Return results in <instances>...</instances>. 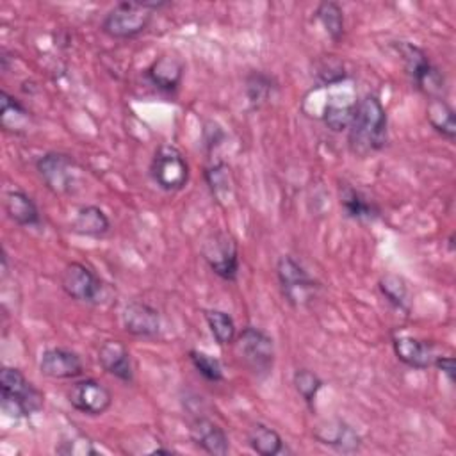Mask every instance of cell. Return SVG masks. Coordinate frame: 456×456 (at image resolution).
Masks as SVG:
<instances>
[{
    "mask_svg": "<svg viewBox=\"0 0 456 456\" xmlns=\"http://www.w3.org/2000/svg\"><path fill=\"white\" fill-rule=\"evenodd\" d=\"M388 142V114L381 100L367 93L353 105L347 126V146L358 157L381 151Z\"/></svg>",
    "mask_w": 456,
    "mask_h": 456,
    "instance_id": "cell-1",
    "label": "cell"
},
{
    "mask_svg": "<svg viewBox=\"0 0 456 456\" xmlns=\"http://www.w3.org/2000/svg\"><path fill=\"white\" fill-rule=\"evenodd\" d=\"M0 390L2 411L12 419L32 417L45 406V394L16 367H2Z\"/></svg>",
    "mask_w": 456,
    "mask_h": 456,
    "instance_id": "cell-2",
    "label": "cell"
},
{
    "mask_svg": "<svg viewBox=\"0 0 456 456\" xmlns=\"http://www.w3.org/2000/svg\"><path fill=\"white\" fill-rule=\"evenodd\" d=\"M401 57L411 84L428 98H445L447 80L444 71L429 59L428 52L408 41L392 43Z\"/></svg>",
    "mask_w": 456,
    "mask_h": 456,
    "instance_id": "cell-3",
    "label": "cell"
},
{
    "mask_svg": "<svg viewBox=\"0 0 456 456\" xmlns=\"http://www.w3.org/2000/svg\"><path fill=\"white\" fill-rule=\"evenodd\" d=\"M155 11L148 2L125 0L109 9L102 20V32L112 39H134L148 30Z\"/></svg>",
    "mask_w": 456,
    "mask_h": 456,
    "instance_id": "cell-4",
    "label": "cell"
},
{
    "mask_svg": "<svg viewBox=\"0 0 456 456\" xmlns=\"http://www.w3.org/2000/svg\"><path fill=\"white\" fill-rule=\"evenodd\" d=\"M237 354L242 365L258 379L267 378L274 369L276 349L273 337L256 326H244L235 338Z\"/></svg>",
    "mask_w": 456,
    "mask_h": 456,
    "instance_id": "cell-5",
    "label": "cell"
},
{
    "mask_svg": "<svg viewBox=\"0 0 456 456\" xmlns=\"http://www.w3.org/2000/svg\"><path fill=\"white\" fill-rule=\"evenodd\" d=\"M45 187L59 196L73 194L82 182V166L68 153L46 151L34 162Z\"/></svg>",
    "mask_w": 456,
    "mask_h": 456,
    "instance_id": "cell-6",
    "label": "cell"
},
{
    "mask_svg": "<svg viewBox=\"0 0 456 456\" xmlns=\"http://www.w3.org/2000/svg\"><path fill=\"white\" fill-rule=\"evenodd\" d=\"M150 176L164 192H178L189 183L191 167L180 148L160 144L150 162Z\"/></svg>",
    "mask_w": 456,
    "mask_h": 456,
    "instance_id": "cell-7",
    "label": "cell"
},
{
    "mask_svg": "<svg viewBox=\"0 0 456 456\" xmlns=\"http://www.w3.org/2000/svg\"><path fill=\"white\" fill-rule=\"evenodd\" d=\"M201 256L210 271L224 281H235L239 278L240 258L239 244L235 237L226 230L210 232L201 242Z\"/></svg>",
    "mask_w": 456,
    "mask_h": 456,
    "instance_id": "cell-8",
    "label": "cell"
},
{
    "mask_svg": "<svg viewBox=\"0 0 456 456\" xmlns=\"http://www.w3.org/2000/svg\"><path fill=\"white\" fill-rule=\"evenodd\" d=\"M276 276L285 301L294 308L306 306L319 290V283L290 255H281L278 258Z\"/></svg>",
    "mask_w": 456,
    "mask_h": 456,
    "instance_id": "cell-9",
    "label": "cell"
},
{
    "mask_svg": "<svg viewBox=\"0 0 456 456\" xmlns=\"http://www.w3.org/2000/svg\"><path fill=\"white\" fill-rule=\"evenodd\" d=\"M59 283L68 297L86 305H100L107 294V283L82 262L66 264Z\"/></svg>",
    "mask_w": 456,
    "mask_h": 456,
    "instance_id": "cell-10",
    "label": "cell"
},
{
    "mask_svg": "<svg viewBox=\"0 0 456 456\" xmlns=\"http://www.w3.org/2000/svg\"><path fill=\"white\" fill-rule=\"evenodd\" d=\"M68 403L89 417L103 415L112 404V392L94 378H82L68 388Z\"/></svg>",
    "mask_w": 456,
    "mask_h": 456,
    "instance_id": "cell-11",
    "label": "cell"
},
{
    "mask_svg": "<svg viewBox=\"0 0 456 456\" xmlns=\"http://www.w3.org/2000/svg\"><path fill=\"white\" fill-rule=\"evenodd\" d=\"M123 330L139 338H153L160 333L162 319L155 306L146 301H128L121 310Z\"/></svg>",
    "mask_w": 456,
    "mask_h": 456,
    "instance_id": "cell-12",
    "label": "cell"
},
{
    "mask_svg": "<svg viewBox=\"0 0 456 456\" xmlns=\"http://www.w3.org/2000/svg\"><path fill=\"white\" fill-rule=\"evenodd\" d=\"M37 369L50 379H75L84 372V362L80 354L68 347L43 349L37 360Z\"/></svg>",
    "mask_w": 456,
    "mask_h": 456,
    "instance_id": "cell-13",
    "label": "cell"
},
{
    "mask_svg": "<svg viewBox=\"0 0 456 456\" xmlns=\"http://www.w3.org/2000/svg\"><path fill=\"white\" fill-rule=\"evenodd\" d=\"M312 435L319 444L328 445L337 452L353 454L358 452L362 447V436L351 424L342 419H330L319 422L314 428Z\"/></svg>",
    "mask_w": 456,
    "mask_h": 456,
    "instance_id": "cell-14",
    "label": "cell"
},
{
    "mask_svg": "<svg viewBox=\"0 0 456 456\" xmlns=\"http://www.w3.org/2000/svg\"><path fill=\"white\" fill-rule=\"evenodd\" d=\"M191 442L207 454L224 456L230 451V440L226 431L212 419L198 415L189 424Z\"/></svg>",
    "mask_w": 456,
    "mask_h": 456,
    "instance_id": "cell-15",
    "label": "cell"
},
{
    "mask_svg": "<svg viewBox=\"0 0 456 456\" xmlns=\"http://www.w3.org/2000/svg\"><path fill=\"white\" fill-rule=\"evenodd\" d=\"M185 73V64L173 53L159 55L144 71L148 82L160 93L173 94L178 91Z\"/></svg>",
    "mask_w": 456,
    "mask_h": 456,
    "instance_id": "cell-16",
    "label": "cell"
},
{
    "mask_svg": "<svg viewBox=\"0 0 456 456\" xmlns=\"http://www.w3.org/2000/svg\"><path fill=\"white\" fill-rule=\"evenodd\" d=\"M338 203H340L342 214L347 219H353L358 223H372L381 217L379 205L372 198H369L363 191L356 189L347 182H342L338 185Z\"/></svg>",
    "mask_w": 456,
    "mask_h": 456,
    "instance_id": "cell-17",
    "label": "cell"
},
{
    "mask_svg": "<svg viewBox=\"0 0 456 456\" xmlns=\"http://www.w3.org/2000/svg\"><path fill=\"white\" fill-rule=\"evenodd\" d=\"M100 367L123 383L134 381V363L128 347L121 340H105L98 347Z\"/></svg>",
    "mask_w": 456,
    "mask_h": 456,
    "instance_id": "cell-18",
    "label": "cell"
},
{
    "mask_svg": "<svg viewBox=\"0 0 456 456\" xmlns=\"http://www.w3.org/2000/svg\"><path fill=\"white\" fill-rule=\"evenodd\" d=\"M392 347H394V354L397 356L399 362H403L404 365L417 369V370H424V369L431 367L433 360L436 356L431 342L417 338V337H410V335L395 337L392 340Z\"/></svg>",
    "mask_w": 456,
    "mask_h": 456,
    "instance_id": "cell-19",
    "label": "cell"
},
{
    "mask_svg": "<svg viewBox=\"0 0 456 456\" xmlns=\"http://www.w3.org/2000/svg\"><path fill=\"white\" fill-rule=\"evenodd\" d=\"M4 212L18 226H39L41 212L32 196L21 189H7L4 192Z\"/></svg>",
    "mask_w": 456,
    "mask_h": 456,
    "instance_id": "cell-20",
    "label": "cell"
},
{
    "mask_svg": "<svg viewBox=\"0 0 456 456\" xmlns=\"http://www.w3.org/2000/svg\"><path fill=\"white\" fill-rule=\"evenodd\" d=\"M32 123V112L5 89L0 91V128L12 135H23Z\"/></svg>",
    "mask_w": 456,
    "mask_h": 456,
    "instance_id": "cell-21",
    "label": "cell"
},
{
    "mask_svg": "<svg viewBox=\"0 0 456 456\" xmlns=\"http://www.w3.org/2000/svg\"><path fill=\"white\" fill-rule=\"evenodd\" d=\"M69 230L82 237L100 239L109 233L110 230V219L109 216L96 205H82L77 208Z\"/></svg>",
    "mask_w": 456,
    "mask_h": 456,
    "instance_id": "cell-22",
    "label": "cell"
},
{
    "mask_svg": "<svg viewBox=\"0 0 456 456\" xmlns=\"http://www.w3.org/2000/svg\"><path fill=\"white\" fill-rule=\"evenodd\" d=\"M248 445L251 447L253 452L260 456H280V454H290L292 451L289 449L287 442L281 438V435L264 424V422H255L249 431H248Z\"/></svg>",
    "mask_w": 456,
    "mask_h": 456,
    "instance_id": "cell-23",
    "label": "cell"
},
{
    "mask_svg": "<svg viewBox=\"0 0 456 456\" xmlns=\"http://www.w3.org/2000/svg\"><path fill=\"white\" fill-rule=\"evenodd\" d=\"M244 93L249 107L256 110L267 105L276 96L278 82L273 75L262 69H253L244 77Z\"/></svg>",
    "mask_w": 456,
    "mask_h": 456,
    "instance_id": "cell-24",
    "label": "cell"
},
{
    "mask_svg": "<svg viewBox=\"0 0 456 456\" xmlns=\"http://www.w3.org/2000/svg\"><path fill=\"white\" fill-rule=\"evenodd\" d=\"M426 119L429 126L447 141L456 137V114L445 98H429L426 105Z\"/></svg>",
    "mask_w": 456,
    "mask_h": 456,
    "instance_id": "cell-25",
    "label": "cell"
},
{
    "mask_svg": "<svg viewBox=\"0 0 456 456\" xmlns=\"http://www.w3.org/2000/svg\"><path fill=\"white\" fill-rule=\"evenodd\" d=\"M203 319L219 346H232L237 338V324L233 317L219 308H203Z\"/></svg>",
    "mask_w": 456,
    "mask_h": 456,
    "instance_id": "cell-26",
    "label": "cell"
},
{
    "mask_svg": "<svg viewBox=\"0 0 456 456\" xmlns=\"http://www.w3.org/2000/svg\"><path fill=\"white\" fill-rule=\"evenodd\" d=\"M314 16L333 43L342 41L344 32H346V21H344V11H342L340 4L331 2V0L321 2L315 7Z\"/></svg>",
    "mask_w": 456,
    "mask_h": 456,
    "instance_id": "cell-27",
    "label": "cell"
},
{
    "mask_svg": "<svg viewBox=\"0 0 456 456\" xmlns=\"http://www.w3.org/2000/svg\"><path fill=\"white\" fill-rule=\"evenodd\" d=\"M378 289L387 303H390L394 308L406 314L410 312V289L403 276L395 273H387L379 278Z\"/></svg>",
    "mask_w": 456,
    "mask_h": 456,
    "instance_id": "cell-28",
    "label": "cell"
},
{
    "mask_svg": "<svg viewBox=\"0 0 456 456\" xmlns=\"http://www.w3.org/2000/svg\"><path fill=\"white\" fill-rule=\"evenodd\" d=\"M292 385H294L296 392L299 394V397L305 401V404H306L308 408H314L315 399H317L319 392H321L322 387H324V381H322V378H321L317 372L301 367V369H296V370H294V374H292Z\"/></svg>",
    "mask_w": 456,
    "mask_h": 456,
    "instance_id": "cell-29",
    "label": "cell"
},
{
    "mask_svg": "<svg viewBox=\"0 0 456 456\" xmlns=\"http://www.w3.org/2000/svg\"><path fill=\"white\" fill-rule=\"evenodd\" d=\"M205 180L208 183V189L212 196L219 203L226 201L232 196V178H230V167L224 162H216L205 167Z\"/></svg>",
    "mask_w": 456,
    "mask_h": 456,
    "instance_id": "cell-30",
    "label": "cell"
},
{
    "mask_svg": "<svg viewBox=\"0 0 456 456\" xmlns=\"http://www.w3.org/2000/svg\"><path fill=\"white\" fill-rule=\"evenodd\" d=\"M187 356H189V362L192 363V367L196 369V372L200 376H203L207 381L219 383L224 379V370H223L219 358H216L205 351H200V349H191Z\"/></svg>",
    "mask_w": 456,
    "mask_h": 456,
    "instance_id": "cell-31",
    "label": "cell"
},
{
    "mask_svg": "<svg viewBox=\"0 0 456 456\" xmlns=\"http://www.w3.org/2000/svg\"><path fill=\"white\" fill-rule=\"evenodd\" d=\"M353 103H337V102H328L322 112V123L335 134L346 132L351 121V114H353Z\"/></svg>",
    "mask_w": 456,
    "mask_h": 456,
    "instance_id": "cell-32",
    "label": "cell"
},
{
    "mask_svg": "<svg viewBox=\"0 0 456 456\" xmlns=\"http://www.w3.org/2000/svg\"><path fill=\"white\" fill-rule=\"evenodd\" d=\"M55 452L62 456H94L100 454V451L94 447L91 438L86 435H71L68 438H62L55 445Z\"/></svg>",
    "mask_w": 456,
    "mask_h": 456,
    "instance_id": "cell-33",
    "label": "cell"
},
{
    "mask_svg": "<svg viewBox=\"0 0 456 456\" xmlns=\"http://www.w3.org/2000/svg\"><path fill=\"white\" fill-rule=\"evenodd\" d=\"M315 77H317L319 84H322V86H335V84H340L347 78V71H346V68L340 61H337L333 57H328L317 68Z\"/></svg>",
    "mask_w": 456,
    "mask_h": 456,
    "instance_id": "cell-34",
    "label": "cell"
},
{
    "mask_svg": "<svg viewBox=\"0 0 456 456\" xmlns=\"http://www.w3.org/2000/svg\"><path fill=\"white\" fill-rule=\"evenodd\" d=\"M433 367H436L449 379V383H454L456 372H454V360H452V356L436 354L435 360H433Z\"/></svg>",
    "mask_w": 456,
    "mask_h": 456,
    "instance_id": "cell-35",
    "label": "cell"
}]
</instances>
